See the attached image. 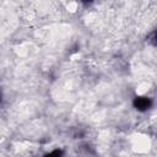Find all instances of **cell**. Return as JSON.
<instances>
[{
	"label": "cell",
	"mask_w": 157,
	"mask_h": 157,
	"mask_svg": "<svg viewBox=\"0 0 157 157\" xmlns=\"http://www.w3.org/2000/svg\"><path fill=\"white\" fill-rule=\"evenodd\" d=\"M66 9H67L69 11L74 12V11L77 10V4H76V2H67V4H66Z\"/></svg>",
	"instance_id": "obj_1"
}]
</instances>
